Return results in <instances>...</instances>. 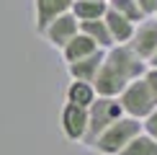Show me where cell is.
Returning <instances> with one entry per match:
<instances>
[{"label":"cell","instance_id":"6da1fadb","mask_svg":"<svg viewBox=\"0 0 157 155\" xmlns=\"http://www.w3.org/2000/svg\"><path fill=\"white\" fill-rule=\"evenodd\" d=\"M144 73H147V62L129 44H113L111 49L103 52V62L93 80V88L98 96L116 98L129 83L142 78Z\"/></svg>","mask_w":157,"mask_h":155},{"label":"cell","instance_id":"7a4b0ae2","mask_svg":"<svg viewBox=\"0 0 157 155\" xmlns=\"http://www.w3.org/2000/svg\"><path fill=\"white\" fill-rule=\"evenodd\" d=\"M139 132H142V121H139V119L119 116L113 124H108V127L95 137V142L90 145V150L98 153V155H119Z\"/></svg>","mask_w":157,"mask_h":155},{"label":"cell","instance_id":"3957f363","mask_svg":"<svg viewBox=\"0 0 157 155\" xmlns=\"http://www.w3.org/2000/svg\"><path fill=\"white\" fill-rule=\"evenodd\" d=\"M119 116H124L119 98H108V96H98V98L88 106V129H85V137L80 145L90 147L95 142V137L103 132L108 124H113Z\"/></svg>","mask_w":157,"mask_h":155},{"label":"cell","instance_id":"277c9868","mask_svg":"<svg viewBox=\"0 0 157 155\" xmlns=\"http://www.w3.org/2000/svg\"><path fill=\"white\" fill-rule=\"evenodd\" d=\"M116 98H119V106H121L124 116H132V119H139V121L157 106L152 93H149V88H147V83H144V75L132 80Z\"/></svg>","mask_w":157,"mask_h":155},{"label":"cell","instance_id":"5b68a950","mask_svg":"<svg viewBox=\"0 0 157 155\" xmlns=\"http://www.w3.org/2000/svg\"><path fill=\"white\" fill-rule=\"evenodd\" d=\"M129 47H132L144 62L157 52V18L155 16L142 18V21L134 26V34L129 39Z\"/></svg>","mask_w":157,"mask_h":155},{"label":"cell","instance_id":"8992f818","mask_svg":"<svg viewBox=\"0 0 157 155\" xmlns=\"http://www.w3.org/2000/svg\"><path fill=\"white\" fill-rule=\"evenodd\" d=\"M77 31H80V21H77L72 13H62V16L54 18V21H52L39 36H44V42H47L49 47L62 49L64 44H67L70 39L77 34Z\"/></svg>","mask_w":157,"mask_h":155},{"label":"cell","instance_id":"52a82bcc","mask_svg":"<svg viewBox=\"0 0 157 155\" xmlns=\"http://www.w3.org/2000/svg\"><path fill=\"white\" fill-rule=\"evenodd\" d=\"M59 127L70 142H82L85 129H88V109L75 106V103H64L59 114Z\"/></svg>","mask_w":157,"mask_h":155},{"label":"cell","instance_id":"ba28073f","mask_svg":"<svg viewBox=\"0 0 157 155\" xmlns=\"http://www.w3.org/2000/svg\"><path fill=\"white\" fill-rule=\"evenodd\" d=\"M70 8H72V0H34V29H36V34H41L62 13H70Z\"/></svg>","mask_w":157,"mask_h":155},{"label":"cell","instance_id":"9c48e42d","mask_svg":"<svg viewBox=\"0 0 157 155\" xmlns=\"http://www.w3.org/2000/svg\"><path fill=\"white\" fill-rule=\"evenodd\" d=\"M101 62H103V49L93 52V54L82 57L77 62H70L67 65V73H70V80H82V83H93L98 70H101Z\"/></svg>","mask_w":157,"mask_h":155},{"label":"cell","instance_id":"30bf717a","mask_svg":"<svg viewBox=\"0 0 157 155\" xmlns=\"http://www.w3.org/2000/svg\"><path fill=\"white\" fill-rule=\"evenodd\" d=\"M103 21H106V29L111 34V42L113 44H129V39L134 34V21H129L126 16H121V13L116 10H106V16H103Z\"/></svg>","mask_w":157,"mask_h":155},{"label":"cell","instance_id":"8fae6325","mask_svg":"<svg viewBox=\"0 0 157 155\" xmlns=\"http://www.w3.org/2000/svg\"><path fill=\"white\" fill-rule=\"evenodd\" d=\"M59 52H62V60L70 65V62H77V60H82V57H88V54H93V52H98V47H95L93 39H88L82 31H77V34L70 39V42L64 44Z\"/></svg>","mask_w":157,"mask_h":155},{"label":"cell","instance_id":"7c38bea8","mask_svg":"<svg viewBox=\"0 0 157 155\" xmlns=\"http://www.w3.org/2000/svg\"><path fill=\"white\" fill-rule=\"evenodd\" d=\"M98 98L93 83H82V80H70L67 90H64V103H75V106L88 109L90 103Z\"/></svg>","mask_w":157,"mask_h":155},{"label":"cell","instance_id":"4fadbf2b","mask_svg":"<svg viewBox=\"0 0 157 155\" xmlns=\"http://www.w3.org/2000/svg\"><path fill=\"white\" fill-rule=\"evenodd\" d=\"M108 10V5L103 3V0H72V8L70 13L77 18V21H98V18H103Z\"/></svg>","mask_w":157,"mask_h":155},{"label":"cell","instance_id":"5bb4252c","mask_svg":"<svg viewBox=\"0 0 157 155\" xmlns=\"http://www.w3.org/2000/svg\"><path fill=\"white\" fill-rule=\"evenodd\" d=\"M80 31H82L88 39H93L95 47H98V49H103V52L113 47V42H111V34H108L106 21H103V18H98V21H82V23H80Z\"/></svg>","mask_w":157,"mask_h":155},{"label":"cell","instance_id":"9a60e30c","mask_svg":"<svg viewBox=\"0 0 157 155\" xmlns=\"http://www.w3.org/2000/svg\"><path fill=\"white\" fill-rule=\"evenodd\" d=\"M119 155H157V140H152L144 132H139Z\"/></svg>","mask_w":157,"mask_h":155},{"label":"cell","instance_id":"2e32d148","mask_svg":"<svg viewBox=\"0 0 157 155\" xmlns=\"http://www.w3.org/2000/svg\"><path fill=\"white\" fill-rule=\"evenodd\" d=\"M106 5L111 10H116V13H121V16H126L129 21H134V23H139L142 18V10H139V5H136V0H106Z\"/></svg>","mask_w":157,"mask_h":155},{"label":"cell","instance_id":"e0dca14e","mask_svg":"<svg viewBox=\"0 0 157 155\" xmlns=\"http://www.w3.org/2000/svg\"><path fill=\"white\" fill-rule=\"evenodd\" d=\"M142 132L149 134L152 140H157V106L144 116V119H142Z\"/></svg>","mask_w":157,"mask_h":155},{"label":"cell","instance_id":"ac0fdd59","mask_svg":"<svg viewBox=\"0 0 157 155\" xmlns=\"http://www.w3.org/2000/svg\"><path fill=\"white\" fill-rule=\"evenodd\" d=\"M144 83H147L149 93H152V98H155V103H157V67H147V73H144Z\"/></svg>","mask_w":157,"mask_h":155},{"label":"cell","instance_id":"d6986e66","mask_svg":"<svg viewBox=\"0 0 157 155\" xmlns=\"http://www.w3.org/2000/svg\"><path fill=\"white\" fill-rule=\"evenodd\" d=\"M136 5H139V10H142L144 18H149V16L157 13V0H136Z\"/></svg>","mask_w":157,"mask_h":155},{"label":"cell","instance_id":"ffe728a7","mask_svg":"<svg viewBox=\"0 0 157 155\" xmlns=\"http://www.w3.org/2000/svg\"><path fill=\"white\" fill-rule=\"evenodd\" d=\"M147 67H157V52H155V54L147 60Z\"/></svg>","mask_w":157,"mask_h":155},{"label":"cell","instance_id":"44dd1931","mask_svg":"<svg viewBox=\"0 0 157 155\" xmlns=\"http://www.w3.org/2000/svg\"><path fill=\"white\" fill-rule=\"evenodd\" d=\"M155 18H157V13H155Z\"/></svg>","mask_w":157,"mask_h":155},{"label":"cell","instance_id":"7402d4cb","mask_svg":"<svg viewBox=\"0 0 157 155\" xmlns=\"http://www.w3.org/2000/svg\"><path fill=\"white\" fill-rule=\"evenodd\" d=\"M103 3H106V0H103Z\"/></svg>","mask_w":157,"mask_h":155}]
</instances>
